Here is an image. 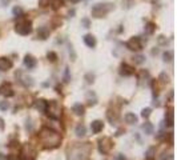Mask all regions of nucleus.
<instances>
[{
  "label": "nucleus",
  "mask_w": 177,
  "mask_h": 160,
  "mask_svg": "<svg viewBox=\"0 0 177 160\" xmlns=\"http://www.w3.org/2000/svg\"><path fill=\"white\" fill-rule=\"evenodd\" d=\"M39 140L42 141V144L45 148L52 150V148H56L57 145L60 144L61 135L57 132V131H55L52 128H48V127H44L39 133Z\"/></svg>",
  "instance_id": "f257e3e1"
},
{
  "label": "nucleus",
  "mask_w": 177,
  "mask_h": 160,
  "mask_svg": "<svg viewBox=\"0 0 177 160\" xmlns=\"http://www.w3.org/2000/svg\"><path fill=\"white\" fill-rule=\"evenodd\" d=\"M91 152L89 143L73 145L68 150V160H85Z\"/></svg>",
  "instance_id": "f03ea898"
},
{
  "label": "nucleus",
  "mask_w": 177,
  "mask_h": 160,
  "mask_svg": "<svg viewBox=\"0 0 177 160\" xmlns=\"http://www.w3.org/2000/svg\"><path fill=\"white\" fill-rule=\"evenodd\" d=\"M113 9V4L112 3H99V4H95L93 8H92V16L96 17V19H100V17H104L105 15H108L110 11Z\"/></svg>",
  "instance_id": "7ed1b4c3"
},
{
  "label": "nucleus",
  "mask_w": 177,
  "mask_h": 160,
  "mask_svg": "<svg viewBox=\"0 0 177 160\" xmlns=\"http://www.w3.org/2000/svg\"><path fill=\"white\" fill-rule=\"evenodd\" d=\"M45 114H47L48 116H49L51 119L57 120V119L61 116V105L59 104L56 100H51V101H48V103H47Z\"/></svg>",
  "instance_id": "20e7f679"
},
{
  "label": "nucleus",
  "mask_w": 177,
  "mask_h": 160,
  "mask_svg": "<svg viewBox=\"0 0 177 160\" xmlns=\"http://www.w3.org/2000/svg\"><path fill=\"white\" fill-rule=\"evenodd\" d=\"M15 31L21 36H27L32 32V21L28 19H21L15 25Z\"/></svg>",
  "instance_id": "39448f33"
},
{
  "label": "nucleus",
  "mask_w": 177,
  "mask_h": 160,
  "mask_svg": "<svg viewBox=\"0 0 177 160\" xmlns=\"http://www.w3.org/2000/svg\"><path fill=\"white\" fill-rule=\"evenodd\" d=\"M97 145H99V151L101 152L103 155H107V154H109L110 151H112V148H113V141L110 137L108 136H104V137H101L100 140L97 141Z\"/></svg>",
  "instance_id": "423d86ee"
},
{
  "label": "nucleus",
  "mask_w": 177,
  "mask_h": 160,
  "mask_svg": "<svg viewBox=\"0 0 177 160\" xmlns=\"http://www.w3.org/2000/svg\"><path fill=\"white\" fill-rule=\"evenodd\" d=\"M21 158H23L24 160H35L36 148L29 143L23 144V147H21Z\"/></svg>",
  "instance_id": "0eeeda50"
},
{
  "label": "nucleus",
  "mask_w": 177,
  "mask_h": 160,
  "mask_svg": "<svg viewBox=\"0 0 177 160\" xmlns=\"http://www.w3.org/2000/svg\"><path fill=\"white\" fill-rule=\"evenodd\" d=\"M125 47H127L129 51H141L143 49V42L139 36H133L125 43Z\"/></svg>",
  "instance_id": "6e6552de"
},
{
  "label": "nucleus",
  "mask_w": 177,
  "mask_h": 160,
  "mask_svg": "<svg viewBox=\"0 0 177 160\" xmlns=\"http://www.w3.org/2000/svg\"><path fill=\"white\" fill-rule=\"evenodd\" d=\"M119 74L121 75V76H132L135 74V68L132 67V65H129V64H127V63H123L120 65V70H119Z\"/></svg>",
  "instance_id": "1a4fd4ad"
},
{
  "label": "nucleus",
  "mask_w": 177,
  "mask_h": 160,
  "mask_svg": "<svg viewBox=\"0 0 177 160\" xmlns=\"http://www.w3.org/2000/svg\"><path fill=\"white\" fill-rule=\"evenodd\" d=\"M0 95L5 96V97H12L15 95L12 87H11L9 83H3L2 85H0Z\"/></svg>",
  "instance_id": "9d476101"
},
{
  "label": "nucleus",
  "mask_w": 177,
  "mask_h": 160,
  "mask_svg": "<svg viewBox=\"0 0 177 160\" xmlns=\"http://www.w3.org/2000/svg\"><path fill=\"white\" fill-rule=\"evenodd\" d=\"M24 65L28 68V70H34L36 67V64H38V60L35 59V56H32L31 53H27V55L24 56V60H23Z\"/></svg>",
  "instance_id": "9b49d317"
},
{
  "label": "nucleus",
  "mask_w": 177,
  "mask_h": 160,
  "mask_svg": "<svg viewBox=\"0 0 177 160\" xmlns=\"http://www.w3.org/2000/svg\"><path fill=\"white\" fill-rule=\"evenodd\" d=\"M13 67L12 60L8 59V57H0V71H8Z\"/></svg>",
  "instance_id": "f8f14e48"
},
{
  "label": "nucleus",
  "mask_w": 177,
  "mask_h": 160,
  "mask_svg": "<svg viewBox=\"0 0 177 160\" xmlns=\"http://www.w3.org/2000/svg\"><path fill=\"white\" fill-rule=\"evenodd\" d=\"M103 128H104V123L101 120H95V122L91 123V129L93 133H100Z\"/></svg>",
  "instance_id": "ddd939ff"
},
{
  "label": "nucleus",
  "mask_w": 177,
  "mask_h": 160,
  "mask_svg": "<svg viewBox=\"0 0 177 160\" xmlns=\"http://www.w3.org/2000/svg\"><path fill=\"white\" fill-rule=\"evenodd\" d=\"M83 40H84V43H85V45L87 47H89V48H95L96 47V38L93 35H91V34H87L83 38Z\"/></svg>",
  "instance_id": "4468645a"
},
{
  "label": "nucleus",
  "mask_w": 177,
  "mask_h": 160,
  "mask_svg": "<svg viewBox=\"0 0 177 160\" xmlns=\"http://www.w3.org/2000/svg\"><path fill=\"white\" fill-rule=\"evenodd\" d=\"M38 38L40 40H47L49 38V30L47 27H40L38 30Z\"/></svg>",
  "instance_id": "2eb2a0df"
},
{
  "label": "nucleus",
  "mask_w": 177,
  "mask_h": 160,
  "mask_svg": "<svg viewBox=\"0 0 177 160\" xmlns=\"http://www.w3.org/2000/svg\"><path fill=\"white\" fill-rule=\"evenodd\" d=\"M107 118H108V120L110 123H115L116 120H117V118H119V112H117L116 110H112V108H109L108 111H107Z\"/></svg>",
  "instance_id": "dca6fc26"
},
{
  "label": "nucleus",
  "mask_w": 177,
  "mask_h": 160,
  "mask_svg": "<svg viewBox=\"0 0 177 160\" xmlns=\"http://www.w3.org/2000/svg\"><path fill=\"white\" fill-rule=\"evenodd\" d=\"M165 122H167V125L172 127L173 125V108L169 107L167 112H165Z\"/></svg>",
  "instance_id": "f3484780"
},
{
  "label": "nucleus",
  "mask_w": 177,
  "mask_h": 160,
  "mask_svg": "<svg viewBox=\"0 0 177 160\" xmlns=\"http://www.w3.org/2000/svg\"><path fill=\"white\" fill-rule=\"evenodd\" d=\"M141 129L144 131V133H145V135H152L153 131H154V127L152 125V123L145 122V123H144V124L141 125Z\"/></svg>",
  "instance_id": "a211bd4d"
},
{
  "label": "nucleus",
  "mask_w": 177,
  "mask_h": 160,
  "mask_svg": "<svg viewBox=\"0 0 177 160\" xmlns=\"http://www.w3.org/2000/svg\"><path fill=\"white\" fill-rule=\"evenodd\" d=\"M75 133H76V136H79V137L85 136V133H87L85 125H84V124H77L76 128H75Z\"/></svg>",
  "instance_id": "6ab92c4d"
},
{
  "label": "nucleus",
  "mask_w": 177,
  "mask_h": 160,
  "mask_svg": "<svg viewBox=\"0 0 177 160\" xmlns=\"http://www.w3.org/2000/svg\"><path fill=\"white\" fill-rule=\"evenodd\" d=\"M72 111L75 112V114H76L77 116H81V115H84V105H83L81 103H76V104H73Z\"/></svg>",
  "instance_id": "aec40b11"
},
{
  "label": "nucleus",
  "mask_w": 177,
  "mask_h": 160,
  "mask_svg": "<svg viewBox=\"0 0 177 160\" xmlns=\"http://www.w3.org/2000/svg\"><path fill=\"white\" fill-rule=\"evenodd\" d=\"M47 103L48 101L47 100H44V99H39L38 101H36V108L39 110V112H45V110H47Z\"/></svg>",
  "instance_id": "412c9836"
},
{
  "label": "nucleus",
  "mask_w": 177,
  "mask_h": 160,
  "mask_svg": "<svg viewBox=\"0 0 177 160\" xmlns=\"http://www.w3.org/2000/svg\"><path fill=\"white\" fill-rule=\"evenodd\" d=\"M48 4L52 7L53 9H59L64 5V0H48Z\"/></svg>",
  "instance_id": "4be33fe9"
},
{
  "label": "nucleus",
  "mask_w": 177,
  "mask_h": 160,
  "mask_svg": "<svg viewBox=\"0 0 177 160\" xmlns=\"http://www.w3.org/2000/svg\"><path fill=\"white\" fill-rule=\"evenodd\" d=\"M125 122H127L128 124H136V123H137V116L135 114H132V112H128V114L125 115Z\"/></svg>",
  "instance_id": "5701e85b"
},
{
  "label": "nucleus",
  "mask_w": 177,
  "mask_h": 160,
  "mask_svg": "<svg viewBox=\"0 0 177 160\" xmlns=\"http://www.w3.org/2000/svg\"><path fill=\"white\" fill-rule=\"evenodd\" d=\"M87 99H88V104L89 105H95L96 101H97V97H96V93L89 91V92L87 93Z\"/></svg>",
  "instance_id": "b1692460"
},
{
  "label": "nucleus",
  "mask_w": 177,
  "mask_h": 160,
  "mask_svg": "<svg viewBox=\"0 0 177 160\" xmlns=\"http://www.w3.org/2000/svg\"><path fill=\"white\" fill-rule=\"evenodd\" d=\"M154 31H156V24L152 23V21H148V23L145 24V32L148 35H152Z\"/></svg>",
  "instance_id": "393cba45"
},
{
  "label": "nucleus",
  "mask_w": 177,
  "mask_h": 160,
  "mask_svg": "<svg viewBox=\"0 0 177 160\" xmlns=\"http://www.w3.org/2000/svg\"><path fill=\"white\" fill-rule=\"evenodd\" d=\"M154 155H156V150H154L153 147H150V148H148V151H146V154H145V159L146 160H153Z\"/></svg>",
  "instance_id": "a878e982"
},
{
  "label": "nucleus",
  "mask_w": 177,
  "mask_h": 160,
  "mask_svg": "<svg viewBox=\"0 0 177 160\" xmlns=\"http://www.w3.org/2000/svg\"><path fill=\"white\" fill-rule=\"evenodd\" d=\"M132 60L135 61V64H143V63H145V56L144 55H135Z\"/></svg>",
  "instance_id": "bb28decb"
},
{
  "label": "nucleus",
  "mask_w": 177,
  "mask_h": 160,
  "mask_svg": "<svg viewBox=\"0 0 177 160\" xmlns=\"http://www.w3.org/2000/svg\"><path fill=\"white\" fill-rule=\"evenodd\" d=\"M172 59H173V53L171 52V51H165V52L163 53V60L165 61V63L172 61Z\"/></svg>",
  "instance_id": "cd10ccee"
},
{
  "label": "nucleus",
  "mask_w": 177,
  "mask_h": 160,
  "mask_svg": "<svg viewBox=\"0 0 177 160\" xmlns=\"http://www.w3.org/2000/svg\"><path fill=\"white\" fill-rule=\"evenodd\" d=\"M84 79H85V82L88 83V84H92V83L95 82V74L88 72V74H85V76H84Z\"/></svg>",
  "instance_id": "c85d7f7f"
},
{
  "label": "nucleus",
  "mask_w": 177,
  "mask_h": 160,
  "mask_svg": "<svg viewBox=\"0 0 177 160\" xmlns=\"http://www.w3.org/2000/svg\"><path fill=\"white\" fill-rule=\"evenodd\" d=\"M23 84H24L25 87L34 85V79L29 78V76H24V78H23Z\"/></svg>",
  "instance_id": "c756f323"
},
{
  "label": "nucleus",
  "mask_w": 177,
  "mask_h": 160,
  "mask_svg": "<svg viewBox=\"0 0 177 160\" xmlns=\"http://www.w3.org/2000/svg\"><path fill=\"white\" fill-rule=\"evenodd\" d=\"M158 80L161 82V84H167V83L169 82V78H168V75L165 74V72H161L160 76H158Z\"/></svg>",
  "instance_id": "7c9ffc66"
},
{
  "label": "nucleus",
  "mask_w": 177,
  "mask_h": 160,
  "mask_svg": "<svg viewBox=\"0 0 177 160\" xmlns=\"http://www.w3.org/2000/svg\"><path fill=\"white\" fill-rule=\"evenodd\" d=\"M47 59L53 63V61H56V60H57V55H56L55 52H52V51H51V52H48V53H47Z\"/></svg>",
  "instance_id": "2f4dec72"
},
{
  "label": "nucleus",
  "mask_w": 177,
  "mask_h": 160,
  "mask_svg": "<svg viewBox=\"0 0 177 160\" xmlns=\"http://www.w3.org/2000/svg\"><path fill=\"white\" fill-rule=\"evenodd\" d=\"M150 114H152V110H150V108H144V110L141 111V116L144 119H148L150 116Z\"/></svg>",
  "instance_id": "473e14b6"
},
{
  "label": "nucleus",
  "mask_w": 177,
  "mask_h": 160,
  "mask_svg": "<svg viewBox=\"0 0 177 160\" xmlns=\"http://www.w3.org/2000/svg\"><path fill=\"white\" fill-rule=\"evenodd\" d=\"M12 13L15 16H21V15H23V9H21L20 7L16 5V7H13V8H12Z\"/></svg>",
  "instance_id": "72a5a7b5"
},
{
  "label": "nucleus",
  "mask_w": 177,
  "mask_h": 160,
  "mask_svg": "<svg viewBox=\"0 0 177 160\" xmlns=\"http://www.w3.org/2000/svg\"><path fill=\"white\" fill-rule=\"evenodd\" d=\"M64 82L65 83L71 82V74H69V68L68 67H65V71H64Z\"/></svg>",
  "instance_id": "f704fd0d"
},
{
  "label": "nucleus",
  "mask_w": 177,
  "mask_h": 160,
  "mask_svg": "<svg viewBox=\"0 0 177 160\" xmlns=\"http://www.w3.org/2000/svg\"><path fill=\"white\" fill-rule=\"evenodd\" d=\"M81 27L84 28H89L91 27V20L88 17H83L81 19Z\"/></svg>",
  "instance_id": "c9c22d12"
},
{
  "label": "nucleus",
  "mask_w": 177,
  "mask_h": 160,
  "mask_svg": "<svg viewBox=\"0 0 177 160\" xmlns=\"http://www.w3.org/2000/svg\"><path fill=\"white\" fill-rule=\"evenodd\" d=\"M9 108V103L8 101H0V111H7Z\"/></svg>",
  "instance_id": "e433bc0d"
},
{
  "label": "nucleus",
  "mask_w": 177,
  "mask_h": 160,
  "mask_svg": "<svg viewBox=\"0 0 177 160\" xmlns=\"http://www.w3.org/2000/svg\"><path fill=\"white\" fill-rule=\"evenodd\" d=\"M69 56H71V60L72 61L76 60V53H75V49H73L72 44H69Z\"/></svg>",
  "instance_id": "4c0bfd02"
},
{
  "label": "nucleus",
  "mask_w": 177,
  "mask_h": 160,
  "mask_svg": "<svg viewBox=\"0 0 177 160\" xmlns=\"http://www.w3.org/2000/svg\"><path fill=\"white\" fill-rule=\"evenodd\" d=\"M158 43H160L161 45H167L168 44V40H167V38H165V36L160 35V36H158Z\"/></svg>",
  "instance_id": "58836bf2"
},
{
  "label": "nucleus",
  "mask_w": 177,
  "mask_h": 160,
  "mask_svg": "<svg viewBox=\"0 0 177 160\" xmlns=\"http://www.w3.org/2000/svg\"><path fill=\"white\" fill-rule=\"evenodd\" d=\"M5 128V124H4V119L0 118V131H4Z\"/></svg>",
  "instance_id": "ea45409f"
},
{
  "label": "nucleus",
  "mask_w": 177,
  "mask_h": 160,
  "mask_svg": "<svg viewBox=\"0 0 177 160\" xmlns=\"http://www.w3.org/2000/svg\"><path fill=\"white\" fill-rule=\"evenodd\" d=\"M7 160H20V159L16 155H8L7 156Z\"/></svg>",
  "instance_id": "a19ab883"
},
{
  "label": "nucleus",
  "mask_w": 177,
  "mask_h": 160,
  "mask_svg": "<svg viewBox=\"0 0 177 160\" xmlns=\"http://www.w3.org/2000/svg\"><path fill=\"white\" fill-rule=\"evenodd\" d=\"M25 128H27L28 131H32V124H31V120H27V124H25Z\"/></svg>",
  "instance_id": "79ce46f5"
},
{
  "label": "nucleus",
  "mask_w": 177,
  "mask_h": 160,
  "mask_svg": "<svg viewBox=\"0 0 177 160\" xmlns=\"http://www.w3.org/2000/svg\"><path fill=\"white\" fill-rule=\"evenodd\" d=\"M9 2H11V0H3V2H2V5H7Z\"/></svg>",
  "instance_id": "37998d69"
},
{
  "label": "nucleus",
  "mask_w": 177,
  "mask_h": 160,
  "mask_svg": "<svg viewBox=\"0 0 177 160\" xmlns=\"http://www.w3.org/2000/svg\"><path fill=\"white\" fill-rule=\"evenodd\" d=\"M71 3H73V4H76V3H79V2H81V0H69Z\"/></svg>",
  "instance_id": "c03bdc74"
},
{
  "label": "nucleus",
  "mask_w": 177,
  "mask_h": 160,
  "mask_svg": "<svg viewBox=\"0 0 177 160\" xmlns=\"http://www.w3.org/2000/svg\"><path fill=\"white\" fill-rule=\"evenodd\" d=\"M75 15V9H72V11H69V16H73Z\"/></svg>",
  "instance_id": "a18cd8bd"
},
{
  "label": "nucleus",
  "mask_w": 177,
  "mask_h": 160,
  "mask_svg": "<svg viewBox=\"0 0 177 160\" xmlns=\"http://www.w3.org/2000/svg\"><path fill=\"white\" fill-rule=\"evenodd\" d=\"M157 52H158V49H157V48H156V49H153V51H152V55H156Z\"/></svg>",
  "instance_id": "49530a36"
}]
</instances>
